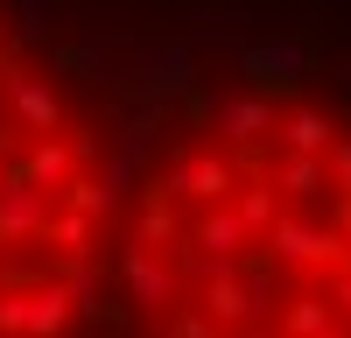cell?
Here are the masks:
<instances>
[{"mask_svg":"<svg viewBox=\"0 0 351 338\" xmlns=\"http://www.w3.org/2000/svg\"><path fill=\"white\" fill-rule=\"evenodd\" d=\"M106 324L351 338V78L239 56L134 127Z\"/></svg>","mask_w":351,"mask_h":338,"instance_id":"obj_1","label":"cell"},{"mask_svg":"<svg viewBox=\"0 0 351 338\" xmlns=\"http://www.w3.org/2000/svg\"><path fill=\"white\" fill-rule=\"evenodd\" d=\"M134 134L36 0H0V338H92Z\"/></svg>","mask_w":351,"mask_h":338,"instance_id":"obj_2","label":"cell"}]
</instances>
